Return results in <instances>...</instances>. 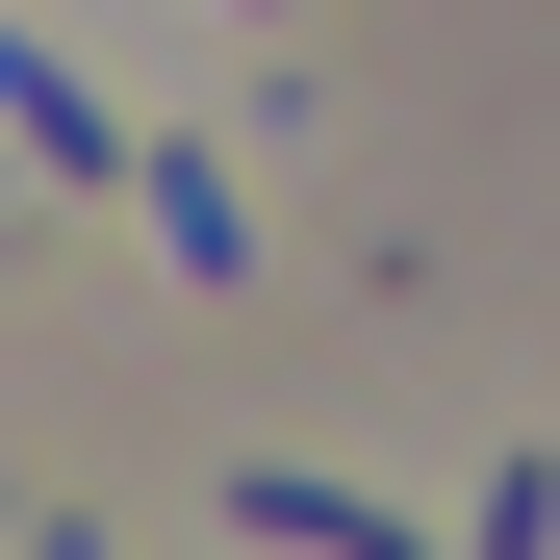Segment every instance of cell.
I'll return each instance as SVG.
<instances>
[{
    "mask_svg": "<svg viewBox=\"0 0 560 560\" xmlns=\"http://www.w3.org/2000/svg\"><path fill=\"white\" fill-rule=\"evenodd\" d=\"M0 128H26V153H51V178H128V128H103V77H51V51H26V26H0Z\"/></svg>",
    "mask_w": 560,
    "mask_h": 560,
    "instance_id": "obj_1",
    "label": "cell"
},
{
    "mask_svg": "<svg viewBox=\"0 0 560 560\" xmlns=\"http://www.w3.org/2000/svg\"><path fill=\"white\" fill-rule=\"evenodd\" d=\"M128 205L178 230V280H255V205H230V153H128Z\"/></svg>",
    "mask_w": 560,
    "mask_h": 560,
    "instance_id": "obj_2",
    "label": "cell"
}]
</instances>
